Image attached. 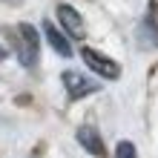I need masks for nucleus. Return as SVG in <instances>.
Masks as SVG:
<instances>
[{"mask_svg": "<svg viewBox=\"0 0 158 158\" xmlns=\"http://www.w3.org/2000/svg\"><path fill=\"white\" fill-rule=\"evenodd\" d=\"M58 20H60V26L72 35V38H83V20H81V15L69 3H60L58 6Z\"/></svg>", "mask_w": 158, "mask_h": 158, "instance_id": "nucleus-5", "label": "nucleus"}, {"mask_svg": "<svg viewBox=\"0 0 158 158\" xmlns=\"http://www.w3.org/2000/svg\"><path fill=\"white\" fill-rule=\"evenodd\" d=\"M115 158H138L135 144H132V141H121V144L115 147Z\"/></svg>", "mask_w": 158, "mask_h": 158, "instance_id": "nucleus-8", "label": "nucleus"}, {"mask_svg": "<svg viewBox=\"0 0 158 158\" xmlns=\"http://www.w3.org/2000/svg\"><path fill=\"white\" fill-rule=\"evenodd\" d=\"M6 55H9V52L3 49V46H0V60H6Z\"/></svg>", "mask_w": 158, "mask_h": 158, "instance_id": "nucleus-9", "label": "nucleus"}, {"mask_svg": "<svg viewBox=\"0 0 158 158\" xmlns=\"http://www.w3.org/2000/svg\"><path fill=\"white\" fill-rule=\"evenodd\" d=\"M138 43L141 46H158V29L152 20H144L138 26Z\"/></svg>", "mask_w": 158, "mask_h": 158, "instance_id": "nucleus-7", "label": "nucleus"}, {"mask_svg": "<svg viewBox=\"0 0 158 158\" xmlns=\"http://www.w3.org/2000/svg\"><path fill=\"white\" fill-rule=\"evenodd\" d=\"M17 58L23 66H35L38 60V29L29 23L17 26Z\"/></svg>", "mask_w": 158, "mask_h": 158, "instance_id": "nucleus-1", "label": "nucleus"}, {"mask_svg": "<svg viewBox=\"0 0 158 158\" xmlns=\"http://www.w3.org/2000/svg\"><path fill=\"white\" fill-rule=\"evenodd\" d=\"M81 58H83V63L95 72V75H101V78H109V81H115L118 75H121V66L112 60V58H106V55H101V52H95V49H89V46H83L81 49Z\"/></svg>", "mask_w": 158, "mask_h": 158, "instance_id": "nucleus-2", "label": "nucleus"}, {"mask_svg": "<svg viewBox=\"0 0 158 158\" xmlns=\"http://www.w3.org/2000/svg\"><path fill=\"white\" fill-rule=\"evenodd\" d=\"M43 32H46V40H49V46H52V49L60 55V58H69V55H72V46H69V40L63 38V35H60L58 29H55V26H52L49 20L43 23Z\"/></svg>", "mask_w": 158, "mask_h": 158, "instance_id": "nucleus-6", "label": "nucleus"}, {"mask_svg": "<svg viewBox=\"0 0 158 158\" xmlns=\"http://www.w3.org/2000/svg\"><path fill=\"white\" fill-rule=\"evenodd\" d=\"M75 138H78V144H81L89 155H98V158L104 155V141H101V135H98V129H95V127H89V124L78 127Z\"/></svg>", "mask_w": 158, "mask_h": 158, "instance_id": "nucleus-4", "label": "nucleus"}, {"mask_svg": "<svg viewBox=\"0 0 158 158\" xmlns=\"http://www.w3.org/2000/svg\"><path fill=\"white\" fill-rule=\"evenodd\" d=\"M60 81H63V86H66V92H69V98L72 101H78V98H83V95H92V92H98V83L95 81H89V78H83L81 72H63L60 75Z\"/></svg>", "mask_w": 158, "mask_h": 158, "instance_id": "nucleus-3", "label": "nucleus"}]
</instances>
